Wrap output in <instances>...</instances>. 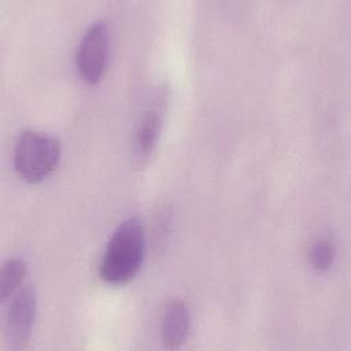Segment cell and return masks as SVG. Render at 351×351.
<instances>
[{
    "instance_id": "5b68a950",
    "label": "cell",
    "mask_w": 351,
    "mask_h": 351,
    "mask_svg": "<svg viewBox=\"0 0 351 351\" xmlns=\"http://www.w3.org/2000/svg\"><path fill=\"white\" fill-rule=\"evenodd\" d=\"M163 108H165V95L163 92H160L158 93V97L152 100L149 107L144 111L136 128L132 155H133L134 165L138 166L140 169L149 162L158 145L162 122H163Z\"/></svg>"
},
{
    "instance_id": "ba28073f",
    "label": "cell",
    "mask_w": 351,
    "mask_h": 351,
    "mask_svg": "<svg viewBox=\"0 0 351 351\" xmlns=\"http://www.w3.org/2000/svg\"><path fill=\"white\" fill-rule=\"evenodd\" d=\"M336 250L333 243L326 237L315 239L308 250V259L311 266L318 271L328 270L335 261Z\"/></svg>"
},
{
    "instance_id": "3957f363",
    "label": "cell",
    "mask_w": 351,
    "mask_h": 351,
    "mask_svg": "<svg viewBox=\"0 0 351 351\" xmlns=\"http://www.w3.org/2000/svg\"><path fill=\"white\" fill-rule=\"evenodd\" d=\"M108 58V29L103 21L93 22L82 34L77 51V69L86 84H96L104 74Z\"/></svg>"
},
{
    "instance_id": "277c9868",
    "label": "cell",
    "mask_w": 351,
    "mask_h": 351,
    "mask_svg": "<svg viewBox=\"0 0 351 351\" xmlns=\"http://www.w3.org/2000/svg\"><path fill=\"white\" fill-rule=\"evenodd\" d=\"M36 293L30 287L18 289L11 296L4 326L5 341L11 350L18 351L27 344L36 317Z\"/></svg>"
},
{
    "instance_id": "6da1fadb",
    "label": "cell",
    "mask_w": 351,
    "mask_h": 351,
    "mask_svg": "<svg viewBox=\"0 0 351 351\" xmlns=\"http://www.w3.org/2000/svg\"><path fill=\"white\" fill-rule=\"evenodd\" d=\"M145 254V232L137 217L125 219L111 234L100 261L99 273L104 282L122 285L138 273Z\"/></svg>"
},
{
    "instance_id": "8992f818",
    "label": "cell",
    "mask_w": 351,
    "mask_h": 351,
    "mask_svg": "<svg viewBox=\"0 0 351 351\" xmlns=\"http://www.w3.org/2000/svg\"><path fill=\"white\" fill-rule=\"evenodd\" d=\"M191 314L182 300H171L160 318V339L167 348L180 347L188 337Z\"/></svg>"
},
{
    "instance_id": "7a4b0ae2",
    "label": "cell",
    "mask_w": 351,
    "mask_h": 351,
    "mask_svg": "<svg viewBox=\"0 0 351 351\" xmlns=\"http://www.w3.org/2000/svg\"><path fill=\"white\" fill-rule=\"evenodd\" d=\"M60 141L37 130H23L14 147V167L26 182L45 180L60 160Z\"/></svg>"
},
{
    "instance_id": "52a82bcc",
    "label": "cell",
    "mask_w": 351,
    "mask_h": 351,
    "mask_svg": "<svg viewBox=\"0 0 351 351\" xmlns=\"http://www.w3.org/2000/svg\"><path fill=\"white\" fill-rule=\"evenodd\" d=\"M26 274V265L21 258H10L4 262L0 273V296L4 302L21 287Z\"/></svg>"
}]
</instances>
